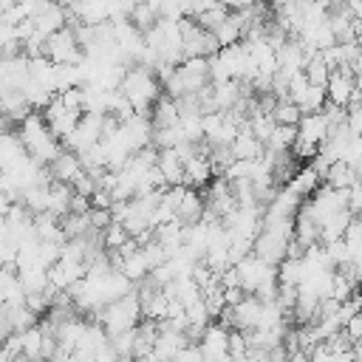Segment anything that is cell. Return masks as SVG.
<instances>
[{
    "mask_svg": "<svg viewBox=\"0 0 362 362\" xmlns=\"http://www.w3.org/2000/svg\"><path fill=\"white\" fill-rule=\"evenodd\" d=\"M17 139H20L23 150H25V156H28L31 161L42 164V167H48V164L62 153V141L45 127L42 116L34 113V110L20 122V133H17Z\"/></svg>",
    "mask_w": 362,
    "mask_h": 362,
    "instance_id": "1",
    "label": "cell"
},
{
    "mask_svg": "<svg viewBox=\"0 0 362 362\" xmlns=\"http://www.w3.org/2000/svg\"><path fill=\"white\" fill-rule=\"evenodd\" d=\"M116 90L130 102L133 113L147 116V113H150V105H153V102L158 99V93H161V85H158V79L153 76V71H147V68H141V65H133V68L124 71V76H122V82H119Z\"/></svg>",
    "mask_w": 362,
    "mask_h": 362,
    "instance_id": "2",
    "label": "cell"
},
{
    "mask_svg": "<svg viewBox=\"0 0 362 362\" xmlns=\"http://www.w3.org/2000/svg\"><path fill=\"white\" fill-rule=\"evenodd\" d=\"M93 320L105 328L107 337L113 334H122V331H130L139 320H141V308H139V297H136V288L113 303H105L102 308L93 311Z\"/></svg>",
    "mask_w": 362,
    "mask_h": 362,
    "instance_id": "3",
    "label": "cell"
},
{
    "mask_svg": "<svg viewBox=\"0 0 362 362\" xmlns=\"http://www.w3.org/2000/svg\"><path fill=\"white\" fill-rule=\"evenodd\" d=\"M42 57H45V59H51L54 65H79V62H82V57H85V51L79 48L74 28H71V25H65V28H59V31H54V34H48V37H45Z\"/></svg>",
    "mask_w": 362,
    "mask_h": 362,
    "instance_id": "4",
    "label": "cell"
},
{
    "mask_svg": "<svg viewBox=\"0 0 362 362\" xmlns=\"http://www.w3.org/2000/svg\"><path fill=\"white\" fill-rule=\"evenodd\" d=\"M178 31H181V54H184V59L187 57H204V59H209V57L218 54V42H215L212 31L198 28L195 20L181 17L178 20Z\"/></svg>",
    "mask_w": 362,
    "mask_h": 362,
    "instance_id": "5",
    "label": "cell"
},
{
    "mask_svg": "<svg viewBox=\"0 0 362 362\" xmlns=\"http://www.w3.org/2000/svg\"><path fill=\"white\" fill-rule=\"evenodd\" d=\"M322 90H325V102H331V105L345 110L351 96H354V90H356V76L348 68H337V71H331V76H328Z\"/></svg>",
    "mask_w": 362,
    "mask_h": 362,
    "instance_id": "6",
    "label": "cell"
},
{
    "mask_svg": "<svg viewBox=\"0 0 362 362\" xmlns=\"http://www.w3.org/2000/svg\"><path fill=\"white\" fill-rule=\"evenodd\" d=\"M252 255L257 260H263L266 266H277L283 257H286V238L277 235V232H269V229H260L252 240Z\"/></svg>",
    "mask_w": 362,
    "mask_h": 362,
    "instance_id": "7",
    "label": "cell"
},
{
    "mask_svg": "<svg viewBox=\"0 0 362 362\" xmlns=\"http://www.w3.org/2000/svg\"><path fill=\"white\" fill-rule=\"evenodd\" d=\"M235 274H238V286H240L246 294H252L263 280L274 277V269L266 266L263 260H257L255 255H246L243 260L235 263Z\"/></svg>",
    "mask_w": 362,
    "mask_h": 362,
    "instance_id": "8",
    "label": "cell"
},
{
    "mask_svg": "<svg viewBox=\"0 0 362 362\" xmlns=\"http://www.w3.org/2000/svg\"><path fill=\"white\" fill-rule=\"evenodd\" d=\"M212 181V164L204 153H195L189 158H184L181 164V184L189 187V189H201Z\"/></svg>",
    "mask_w": 362,
    "mask_h": 362,
    "instance_id": "9",
    "label": "cell"
},
{
    "mask_svg": "<svg viewBox=\"0 0 362 362\" xmlns=\"http://www.w3.org/2000/svg\"><path fill=\"white\" fill-rule=\"evenodd\" d=\"M294 130H297V139H300V141L320 147V144L325 141V136H328L331 124H328V119L322 116V110H317V113H303Z\"/></svg>",
    "mask_w": 362,
    "mask_h": 362,
    "instance_id": "10",
    "label": "cell"
},
{
    "mask_svg": "<svg viewBox=\"0 0 362 362\" xmlns=\"http://www.w3.org/2000/svg\"><path fill=\"white\" fill-rule=\"evenodd\" d=\"M260 311H263V303L255 300L252 294H246L238 305L229 308L232 328H235V331H252V328H257V322H260Z\"/></svg>",
    "mask_w": 362,
    "mask_h": 362,
    "instance_id": "11",
    "label": "cell"
},
{
    "mask_svg": "<svg viewBox=\"0 0 362 362\" xmlns=\"http://www.w3.org/2000/svg\"><path fill=\"white\" fill-rule=\"evenodd\" d=\"M34 23V28L40 31V34H54V31H59V28H65V23H68V14H65V8L59 6V0H45L42 3V8L37 11V17L31 20Z\"/></svg>",
    "mask_w": 362,
    "mask_h": 362,
    "instance_id": "12",
    "label": "cell"
},
{
    "mask_svg": "<svg viewBox=\"0 0 362 362\" xmlns=\"http://www.w3.org/2000/svg\"><path fill=\"white\" fill-rule=\"evenodd\" d=\"M48 173H51V181H59V184H74L79 175H82V164L76 158V153H68L62 150L51 164H48Z\"/></svg>",
    "mask_w": 362,
    "mask_h": 362,
    "instance_id": "13",
    "label": "cell"
},
{
    "mask_svg": "<svg viewBox=\"0 0 362 362\" xmlns=\"http://www.w3.org/2000/svg\"><path fill=\"white\" fill-rule=\"evenodd\" d=\"M201 215H204V198H201L198 189H189L187 187L184 195H181V201H178V206H175V221L181 226H192V223L201 221Z\"/></svg>",
    "mask_w": 362,
    "mask_h": 362,
    "instance_id": "14",
    "label": "cell"
},
{
    "mask_svg": "<svg viewBox=\"0 0 362 362\" xmlns=\"http://www.w3.org/2000/svg\"><path fill=\"white\" fill-rule=\"evenodd\" d=\"M229 150H232V156H235V158H243V161H255V158H260V156H263V144L249 133V127H246V124L235 133V139H232Z\"/></svg>",
    "mask_w": 362,
    "mask_h": 362,
    "instance_id": "15",
    "label": "cell"
},
{
    "mask_svg": "<svg viewBox=\"0 0 362 362\" xmlns=\"http://www.w3.org/2000/svg\"><path fill=\"white\" fill-rule=\"evenodd\" d=\"M150 124L153 127H173V124H178L175 99H170L167 93H158V99L150 105Z\"/></svg>",
    "mask_w": 362,
    "mask_h": 362,
    "instance_id": "16",
    "label": "cell"
},
{
    "mask_svg": "<svg viewBox=\"0 0 362 362\" xmlns=\"http://www.w3.org/2000/svg\"><path fill=\"white\" fill-rule=\"evenodd\" d=\"M291 238H297L303 246H314V243H320V226H317V221L311 218V212L300 204V209H297V215H294V235Z\"/></svg>",
    "mask_w": 362,
    "mask_h": 362,
    "instance_id": "17",
    "label": "cell"
},
{
    "mask_svg": "<svg viewBox=\"0 0 362 362\" xmlns=\"http://www.w3.org/2000/svg\"><path fill=\"white\" fill-rule=\"evenodd\" d=\"M181 158H178V153L175 150H158V158H156V170L161 173V178H164V184L167 187H175V184H181Z\"/></svg>",
    "mask_w": 362,
    "mask_h": 362,
    "instance_id": "18",
    "label": "cell"
},
{
    "mask_svg": "<svg viewBox=\"0 0 362 362\" xmlns=\"http://www.w3.org/2000/svg\"><path fill=\"white\" fill-rule=\"evenodd\" d=\"M322 181H325V187H331V189H348L351 184L359 181V173H356L354 167H348L345 161H334V164L325 170Z\"/></svg>",
    "mask_w": 362,
    "mask_h": 362,
    "instance_id": "19",
    "label": "cell"
},
{
    "mask_svg": "<svg viewBox=\"0 0 362 362\" xmlns=\"http://www.w3.org/2000/svg\"><path fill=\"white\" fill-rule=\"evenodd\" d=\"M240 34H243V20H240L235 11H229V17H226L215 31H212V37H215L218 48H226V45L240 42Z\"/></svg>",
    "mask_w": 362,
    "mask_h": 362,
    "instance_id": "20",
    "label": "cell"
},
{
    "mask_svg": "<svg viewBox=\"0 0 362 362\" xmlns=\"http://www.w3.org/2000/svg\"><path fill=\"white\" fill-rule=\"evenodd\" d=\"M286 187L294 192V195H300V198H308L317 187H320V178H317V173L305 164V167H297L294 170V175L286 181Z\"/></svg>",
    "mask_w": 362,
    "mask_h": 362,
    "instance_id": "21",
    "label": "cell"
},
{
    "mask_svg": "<svg viewBox=\"0 0 362 362\" xmlns=\"http://www.w3.org/2000/svg\"><path fill=\"white\" fill-rule=\"evenodd\" d=\"M74 189L68 184H59V181H51L48 184V204H45V212H51L54 218H62L68 215V201H71Z\"/></svg>",
    "mask_w": 362,
    "mask_h": 362,
    "instance_id": "22",
    "label": "cell"
},
{
    "mask_svg": "<svg viewBox=\"0 0 362 362\" xmlns=\"http://www.w3.org/2000/svg\"><path fill=\"white\" fill-rule=\"evenodd\" d=\"M351 218H354V215H351V212H345V209H342V212H334L331 218H325V221L320 223V246H328V243L339 240Z\"/></svg>",
    "mask_w": 362,
    "mask_h": 362,
    "instance_id": "23",
    "label": "cell"
},
{
    "mask_svg": "<svg viewBox=\"0 0 362 362\" xmlns=\"http://www.w3.org/2000/svg\"><path fill=\"white\" fill-rule=\"evenodd\" d=\"M303 277H305V266H303V260L283 257V260L274 266V280H277V286H300Z\"/></svg>",
    "mask_w": 362,
    "mask_h": 362,
    "instance_id": "24",
    "label": "cell"
},
{
    "mask_svg": "<svg viewBox=\"0 0 362 362\" xmlns=\"http://www.w3.org/2000/svg\"><path fill=\"white\" fill-rule=\"evenodd\" d=\"M303 76H305V82H308V85L325 88V82H328L331 71H328V65L320 59V51H314V54L305 59V65H303Z\"/></svg>",
    "mask_w": 362,
    "mask_h": 362,
    "instance_id": "25",
    "label": "cell"
},
{
    "mask_svg": "<svg viewBox=\"0 0 362 362\" xmlns=\"http://www.w3.org/2000/svg\"><path fill=\"white\" fill-rule=\"evenodd\" d=\"M116 272H122L133 286L150 274V269H147V263H144V257H141V252H139V249H136L133 255L122 257V263H119V269H116Z\"/></svg>",
    "mask_w": 362,
    "mask_h": 362,
    "instance_id": "26",
    "label": "cell"
},
{
    "mask_svg": "<svg viewBox=\"0 0 362 362\" xmlns=\"http://www.w3.org/2000/svg\"><path fill=\"white\" fill-rule=\"evenodd\" d=\"M291 105H297L300 113H317V110H322V105H325V90L317 88V85H305V90H303Z\"/></svg>",
    "mask_w": 362,
    "mask_h": 362,
    "instance_id": "27",
    "label": "cell"
},
{
    "mask_svg": "<svg viewBox=\"0 0 362 362\" xmlns=\"http://www.w3.org/2000/svg\"><path fill=\"white\" fill-rule=\"evenodd\" d=\"M127 20L133 23V28H136V31H141V34H144V31H150V28L158 23V14H156V8H153L150 3H136V6H133V11L127 14Z\"/></svg>",
    "mask_w": 362,
    "mask_h": 362,
    "instance_id": "28",
    "label": "cell"
},
{
    "mask_svg": "<svg viewBox=\"0 0 362 362\" xmlns=\"http://www.w3.org/2000/svg\"><path fill=\"white\" fill-rule=\"evenodd\" d=\"M20 339H23V356L31 359V362H42L40 351H42V331L40 325H31L25 331H20Z\"/></svg>",
    "mask_w": 362,
    "mask_h": 362,
    "instance_id": "29",
    "label": "cell"
},
{
    "mask_svg": "<svg viewBox=\"0 0 362 362\" xmlns=\"http://www.w3.org/2000/svg\"><path fill=\"white\" fill-rule=\"evenodd\" d=\"M226 17H229V8H226V6H221V3H215V6L204 8V11H201L198 17H192V20H195V25H198V28H204V31H215Z\"/></svg>",
    "mask_w": 362,
    "mask_h": 362,
    "instance_id": "30",
    "label": "cell"
},
{
    "mask_svg": "<svg viewBox=\"0 0 362 362\" xmlns=\"http://www.w3.org/2000/svg\"><path fill=\"white\" fill-rule=\"evenodd\" d=\"M294 139H297V130H294V127H288V124H274L272 133H269V141H266L263 147H266V150H291Z\"/></svg>",
    "mask_w": 362,
    "mask_h": 362,
    "instance_id": "31",
    "label": "cell"
},
{
    "mask_svg": "<svg viewBox=\"0 0 362 362\" xmlns=\"http://www.w3.org/2000/svg\"><path fill=\"white\" fill-rule=\"evenodd\" d=\"M59 229H62L65 240H71V238H82V235L90 229V223H88V212H85V215H76V212L62 215V218H59Z\"/></svg>",
    "mask_w": 362,
    "mask_h": 362,
    "instance_id": "32",
    "label": "cell"
},
{
    "mask_svg": "<svg viewBox=\"0 0 362 362\" xmlns=\"http://www.w3.org/2000/svg\"><path fill=\"white\" fill-rule=\"evenodd\" d=\"M269 116H272V122H274V124L297 127V122H300V116H303V113L297 110V105H291V102L286 99V102H277V105L272 107V113H269Z\"/></svg>",
    "mask_w": 362,
    "mask_h": 362,
    "instance_id": "33",
    "label": "cell"
},
{
    "mask_svg": "<svg viewBox=\"0 0 362 362\" xmlns=\"http://www.w3.org/2000/svg\"><path fill=\"white\" fill-rule=\"evenodd\" d=\"M124 240H127V232H124V226H122V223L110 221V223L102 229V249H105V252H116Z\"/></svg>",
    "mask_w": 362,
    "mask_h": 362,
    "instance_id": "34",
    "label": "cell"
},
{
    "mask_svg": "<svg viewBox=\"0 0 362 362\" xmlns=\"http://www.w3.org/2000/svg\"><path fill=\"white\" fill-rule=\"evenodd\" d=\"M139 252H141V257H144V263H147V269L153 272L156 266H161L164 260H167V255H164V249L156 243V240H150V243H144V246H139Z\"/></svg>",
    "mask_w": 362,
    "mask_h": 362,
    "instance_id": "35",
    "label": "cell"
},
{
    "mask_svg": "<svg viewBox=\"0 0 362 362\" xmlns=\"http://www.w3.org/2000/svg\"><path fill=\"white\" fill-rule=\"evenodd\" d=\"M339 331L348 337V342H351V345H354V342H359V337H362V314L348 317V320H345V325H342Z\"/></svg>",
    "mask_w": 362,
    "mask_h": 362,
    "instance_id": "36",
    "label": "cell"
},
{
    "mask_svg": "<svg viewBox=\"0 0 362 362\" xmlns=\"http://www.w3.org/2000/svg\"><path fill=\"white\" fill-rule=\"evenodd\" d=\"M88 223H90V229L102 232V229L110 223V209H96V206H90V209H88Z\"/></svg>",
    "mask_w": 362,
    "mask_h": 362,
    "instance_id": "37",
    "label": "cell"
},
{
    "mask_svg": "<svg viewBox=\"0 0 362 362\" xmlns=\"http://www.w3.org/2000/svg\"><path fill=\"white\" fill-rule=\"evenodd\" d=\"M170 362H204L201 359V351H198V345H184Z\"/></svg>",
    "mask_w": 362,
    "mask_h": 362,
    "instance_id": "38",
    "label": "cell"
},
{
    "mask_svg": "<svg viewBox=\"0 0 362 362\" xmlns=\"http://www.w3.org/2000/svg\"><path fill=\"white\" fill-rule=\"evenodd\" d=\"M221 294H223V303L232 308V305H238L243 297H246V291L240 288V286H229V288H221Z\"/></svg>",
    "mask_w": 362,
    "mask_h": 362,
    "instance_id": "39",
    "label": "cell"
},
{
    "mask_svg": "<svg viewBox=\"0 0 362 362\" xmlns=\"http://www.w3.org/2000/svg\"><path fill=\"white\" fill-rule=\"evenodd\" d=\"M252 3H257V0H221V6H226V8H232V11H240V8L252 6Z\"/></svg>",
    "mask_w": 362,
    "mask_h": 362,
    "instance_id": "40",
    "label": "cell"
},
{
    "mask_svg": "<svg viewBox=\"0 0 362 362\" xmlns=\"http://www.w3.org/2000/svg\"><path fill=\"white\" fill-rule=\"evenodd\" d=\"M3 339H6V334H0V348H3Z\"/></svg>",
    "mask_w": 362,
    "mask_h": 362,
    "instance_id": "41",
    "label": "cell"
}]
</instances>
